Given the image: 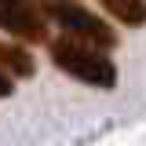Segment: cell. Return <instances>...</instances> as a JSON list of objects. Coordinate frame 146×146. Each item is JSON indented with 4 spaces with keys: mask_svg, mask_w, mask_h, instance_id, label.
Instances as JSON below:
<instances>
[{
    "mask_svg": "<svg viewBox=\"0 0 146 146\" xmlns=\"http://www.w3.org/2000/svg\"><path fill=\"white\" fill-rule=\"evenodd\" d=\"M51 58L62 73H70V77L84 80L91 88H113L117 84V66L102 55V48H95L88 40L62 33L58 40H51Z\"/></svg>",
    "mask_w": 146,
    "mask_h": 146,
    "instance_id": "6da1fadb",
    "label": "cell"
},
{
    "mask_svg": "<svg viewBox=\"0 0 146 146\" xmlns=\"http://www.w3.org/2000/svg\"><path fill=\"white\" fill-rule=\"evenodd\" d=\"M44 15H48V22H55L62 33L77 36V40H88L95 48H113V44H117L113 26L102 22L99 15H91L88 7L77 4V0H44Z\"/></svg>",
    "mask_w": 146,
    "mask_h": 146,
    "instance_id": "7a4b0ae2",
    "label": "cell"
},
{
    "mask_svg": "<svg viewBox=\"0 0 146 146\" xmlns=\"http://www.w3.org/2000/svg\"><path fill=\"white\" fill-rule=\"evenodd\" d=\"M0 29L18 40H48V15L40 0H0Z\"/></svg>",
    "mask_w": 146,
    "mask_h": 146,
    "instance_id": "3957f363",
    "label": "cell"
},
{
    "mask_svg": "<svg viewBox=\"0 0 146 146\" xmlns=\"http://www.w3.org/2000/svg\"><path fill=\"white\" fill-rule=\"evenodd\" d=\"M0 70L7 77H29L36 66H33V55L22 51L18 44H0Z\"/></svg>",
    "mask_w": 146,
    "mask_h": 146,
    "instance_id": "277c9868",
    "label": "cell"
},
{
    "mask_svg": "<svg viewBox=\"0 0 146 146\" xmlns=\"http://www.w3.org/2000/svg\"><path fill=\"white\" fill-rule=\"evenodd\" d=\"M106 11L124 26H146V0H102Z\"/></svg>",
    "mask_w": 146,
    "mask_h": 146,
    "instance_id": "5b68a950",
    "label": "cell"
},
{
    "mask_svg": "<svg viewBox=\"0 0 146 146\" xmlns=\"http://www.w3.org/2000/svg\"><path fill=\"white\" fill-rule=\"evenodd\" d=\"M11 88H15V80H11L7 73L0 70V99H4V95H11Z\"/></svg>",
    "mask_w": 146,
    "mask_h": 146,
    "instance_id": "8992f818",
    "label": "cell"
}]
</instances>
